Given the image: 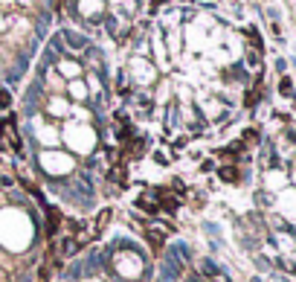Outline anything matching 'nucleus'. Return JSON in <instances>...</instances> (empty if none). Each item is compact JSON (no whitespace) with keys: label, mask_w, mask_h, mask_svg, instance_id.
Segmentation results:
<instances>
[{"label":"nucleus","mask_w":296,"mask_h":282,"mask_svg":"<svg viewBox=\"0 0 296 282\" xmlns=\"http://www.w3.org/2000/svg\"><path fill=\"white\" fill-rule=\"evenodd\" d=\"M0 149L20 151V137H17V128H15V116L0 119Z\"/></svg>","instance_id":"nucleus-1"},{"label":"nucleus","mask_w":296,"mask_h":282,"mask_svg":"<svg viewBox=\"0 0 296 282\" xmlns=\"http://www.w3.org/2000/svg\"><path fill=\"white\" fill-rule=\"evenodd\" d=\"M44 213H47V236L52 239L61 230V210L58 207H44Z\"/></svg>","instance_id":"nucleus-2"},{"label":"nucleus","mask_w":296,"mask_h":282,"mask_svg":"<svg viewBox=\"0 0 296 282\" xmlns=\"http://www.w3.org/2000/svg\"><path fill=\"white\" fill-rule=\"evenodd\" d=\"M221 178L224 181H238V169H221Z\"/></svg>","instance_id":"nucleus-3"},{"label":"nucleus","mask_w":296,"mask_h":282,"mask_svg":"<svg viewBox=\"0 0 296 282\" xmlns=\"http://www.w3.org/2000/svg\"><path fill=\"white\" fill-rule=\"evenodd\" d=\"M282 93H285V96L291 93V79H282Z\"/></svg>","instance_id":"nucleus-4"},{"label":"nucleus","mask_w":296,"mask_h":282,"mask_svg":"<svg viewBox=\"0 0 296 282\" xmlns=\"http://www.w3.org/2000/svg\"><path fill=\"white\" fill-rule=\"evenodd\" d=\"M0 105H3V108L9 105V93H6V90H0Z\"/></svg>","instance_id":"nucleus-5"}]
</instances>
